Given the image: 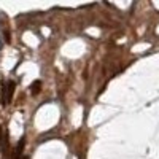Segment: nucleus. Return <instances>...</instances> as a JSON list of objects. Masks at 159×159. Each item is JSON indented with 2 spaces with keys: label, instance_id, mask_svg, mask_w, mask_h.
<instances>
[{
  "label": "nucleus",
  "instance_id": "1",
  "mask_svg": "<svg viewBox=\"0 0 159 159\" xmlns=\"http://www.w3.org/2000/svg\"><path fill=\"white\" fill-rule=\"evenodd\" d=\"M15 88H16V84H15V81H8L7 83V86H5V91H3V105H8V103H11V100H13V94H15Z\"/></svg>",
  "mask_w": 159,
  "mask_h": 159
},
{
  "label": "nucleus",
  "instance_id": "4",
  "mask_svg": "<svg viewBox=\"0 0 159 159\" xmlns=\"http://www.w3.org/2000/svg\"><path fill=\"white\" fill-rule=\"evenodd\" d=\"M22 148H24V139H21V142L18 143V147H16V154H15V157H19L21 156V153H22Z\"/></svg>",
  "mask_w": 159,
  "mask_h": 159
},
{
  "label": "nucleus",
  "instance_id": "2",
  "mask_svg": "<svg viewBox=\"0 0 159 159\" xmlns=\"http://www.w3.org/2000/svg\"><path fill=\"white\" fill-rule=\"evenodd\" d=\"M40 89H42V81H38V80H37V81H34V83L30 84V92H32L34 96H37V94H38Z\"/></svg>",
  "mask_w": 159,
  "mask_h": 159
},
{
  "label": "nucleus",
  "instance_id": "3",
  "mask_svg": "<svg viewBox=\"0 0 159 159\" xmlns=\"http://www.w3.org/2000/svg\"><path fill=\"white\" fill-rule=\"evenodd\" d=\"M5 142H7V139L3 137V129H0V150H2V153L5 154V151H7V148H5ZM8 143V142H7Z\"/></svg>",
  "mask_w": 159,
  "mask_h": 159
}]
</instances>
